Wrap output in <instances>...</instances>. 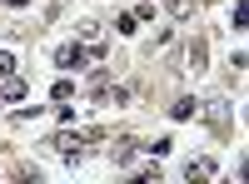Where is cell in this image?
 Wrapping results in <instances>:
<instances>
[{"label":"cell","mask_w":249,"mask_h":184,"mask_svg":"<svg viewBox=\"0 0 249 184\" xmlns=\"http://www.w3.org/2000/svg\"><path fill=\"white\" fill-rule=\"evenodd\" d=\"M45 145H50L55 154H65L70 165H80V154H85V150H80V134H50Z\"/></svg>","instance_id":"6da1fadb"},{"label":"cell","mask_w":249,"mask_h":184,"mask_svg":"<svg viewBox=\"0 0 249 184\" xmlns=\"http://www.w3.org/2000/svg\"><path fill=\"white\" fill-rule=\"evenodd\" d=\"M85 60H90L85 45H60V50H55V65H60V70H80Z\"/></svg>","instance_id":"7a4b0ae2"},{"label":"cell","mask_w":249,"mask_h":184,"mask_svg":"<svg viewBox=\"0 0 249 184\" xmlns=\"http://www.w3.org/2000/svg\"><path fill=\"white\" fill-rule=\"evenodd\" d=\"M30 95V85L20 75H5V85H0V105H5V100H25Z\"/></svg>","instance_id":"3957f363"},{"label":"cell","mask_w":249,"mask_h":184,"mask_svg":"<svg viewBox=\"0 0 249 184\" xmlns=\"http://www.w3.org/2000/svg\"><path fill=\"white\" fill-rule=\"evenodd\" d=\"M204 55H210V45H204V40H190V50H184V70H204Z\"/></svg>","instance_id":"277c9868"},{"label":"cell","mask_w":249,"mask_h":184,"mask_svg":"<svg viewBox=\"0 0 249 184\" xmlns=\"http://www.w3.org/2000/svg\"><path fill=\"white\" fill-rule=\"evenodd\" d=\"M170 115H175V119H195V115H199V100H190V95H184V100H175V105H170Z\"/></svg>","instance_id":"5b68a950"},{"label":"cell","mask_w":249,"mask_h":184,"mask_svg":"<svg viewBox=\"0 0 249 184\" xmlns=\"http://www.w3.org/2000/svg\"><path fill=\"white\" fill-rule=\"evenodd\" d=\"M219 165H214V159H190V169H184V174H190V179H210Z\"/></svg>","instance_id":"8992f818"},{"label":"cell","mask_w":249,"mask_h":184,"mask_svg":"<svg viewBox=\"0 0 249 184\" xmlns=\"http://www.w3.org/2000/svg\"><path fill=\"white\" fill-rule=\"evenodd\" d=\"M135 139H120V145H115V165H135Z\"/></svg>","instance_id":"52a82bcc"},{"label":"cell","mask_w":249,"mask_h":184,"mask_svg":"<svg viewBox=\"0 0 249 184\" xmlns=\"http://www.w3.org/2000/svg\"><path fill=\"white\" fill-rule=\"evenodd\" d=\"M90 90H95V105H100V95L110 90V70H105V65H100V70L90 75Z\"/></svg>","instance_id":"ba28073f"},{"label":"cell","mask_w":249,"mask_h":184,"mask_svg":"<svg viewBox=\"0 0 249 184\" xmlns=\"http://www.w3.org/2000/svg\"><path fill=\"white\" fill-rule=\"evenodd\" d=\"M140 150H150L155 159H164V154H170V150H175V139H170V134H160V139H155V145H140Z\"/></svg>","instance_id":"9c48e42d"},{"label":"cell","mask_w":249,"mask_h":184,"mask_svg":"<svg viewBox=\"0 0 249 184\" xmlns=\"http://www.w3.org/2000/svg\"><path fill=\"white\" fill-rule=\"evenodd\" d=\"M170 15H175V20H190V15H195V0H170Z\"/></svg>","instance_id":"30bf717a"},{"label":"cell","mask_w":249,"mask_h":184,"mask_svg":"<svg viewBox=\"0 0 249 184\" xmlns=\"http://www.w3.org/2000/svg\"><path fill=\"white\" fill-rule=\"evenodd\" d=\"M234 30H249V5L244 0H234Z\"/></svg>","instance_id":"8fae6325"},{"label":"cell","mask_w":249,"mask_h":184,"mask_svg":"<svg viewBox=\"0 0 249 184\" xmlns=\"http://www.w3.org/2000/svg\"><path fill=\"white\" fill-rule=\"evenodd\" d=\"M135 25H140L135 15H120V20H115V30H120V35H135Z\"/></svg>","instance_id":"7c38bea8"},{"label":"cell","mask_w":249,"mask_h":184,"mask_svg":"<svg viewBox=\"0 0 249 184\" xmlns=\"http://www.w3.org/2000/svg\"><path fill=\"white\" fill-rule=\"evenodd\" d=\"M5 75H15V55H10V50H0V80H5Z\"/></svg>","instance_id":"4fadbf2b"},{"label":"cell","mask_w":249,"mask_h":184,"mask_svg":"<svg viewBox=\"0 0 249 184\" xmlns=\"http://www.w3.org/2000/svg\"><path fill=\"white\" fill-rule=\"evenodd\" d=\"M10 5H15V10H25V5H30V0H10Z\"/></svg>","instance_id":"5bb4252c"}]
</instances>
